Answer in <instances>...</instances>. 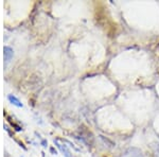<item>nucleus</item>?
Instances as JSON below:
<instances>
[{"instance_id":"1","label":"nucleus","mask_w":159,"mask_h":157,"mask_svg":"<svg viewBox=\"0 0 159 157\" xmlns=\"http://www.w3.org/2000/svg\"><path fill=\"white\" fill-rule=\"evenodd\" d=\"M3 56H4L6 63L8 64L10 61L13 58V56H14V51H13V49L9 46L4 47V48H3Z\"/></svg>"},{"instance_id":"2","label":"nucleus","mask_w":159,"mask_h":157,"mask_svg":"<svg viewBox=\"0 0 159 157\" xmlns=\"http://www.w3.org/2000/svg\"><path fill=\"white\" fill-rule=\"evenodd\" d=\"M54 143L56 144V146L58 148V150H60V151L62 152L64 156H65V157H72V156H71L70 151H69V149L67 148V146H65V144H62V143H60V141H58V140H54Z\"/></svg>"},{"instance_id":"3","label":"nucleus","mask_w":159,"mask_h":157,"mask_svg":"<svg viewBox=\"0 0 159 157\" xmlns=\"http://www.w3.org/2000/svg\"><path fill=\"white\" fill-rule=\"evenodd\" d=\"M8 100H9V102L11 103V104H13L14 106H16V107H23V104L21 103V101L18 99L16 96H14V94H9L8 96Z\"/></svg>"}]
</instances>
